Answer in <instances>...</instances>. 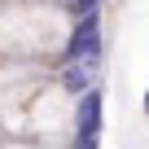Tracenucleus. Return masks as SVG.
Listing matches in <instances>:
<instances>
[{
  "label": "nucleus",
  "mask_w": 149,
  "mask_h": 149,
  "mask_svg": "<svg viewBox=\"0 0 149 149\" xmlns=\"http://www.w3.org/2000/svg\"><path fill=\"white\" fill-rule=\"evenodd\" d=\"M145 114H149V92H145Z\"/></svg>",
  "instance_id": "7ed1b4c3"
},
{
  "label": "nucleus",
  "mask_w": 149,
  "mask_h": 149,
  "mask_svg": "<svg viewBox=\"0 0 149 149\" xmlns=\"http://www.w3.org/2000/svg\"><path fill=\"white\" fill-rule=\"evenodd\" d=\"M9 149H40V145H26V140H18V145H9Z\"/></svg>",
  "instance_id": "f03ea898"
},
{
  "label": "nucleus",
  "mask_w": 149,
  "mask_h": 149,
  "mask_svg": "<svg viewBox=\"0 0 149 149\" xmlns=\"http://www.w3.org/2000/svg\"><path fill=\"white\" fill-rule=\"evenodd\" d=\"M101 118H105V97H101V88H88L84 97H74L70 140H101Z\"/></svg>",
  "instance_id": "f257e3e1"
}]
</instances>
